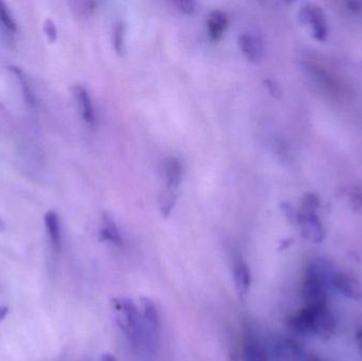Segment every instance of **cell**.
<instances>
[{
	"label": "cell",
	"instance_id": "cell-1",
	"mask_svg": "<svg viewBox=\"0 0 362 361\" xmlns=\"http://www.w3.org/2000/svg\"><path fill=\"white\" fill-rule=\"evenodd\" d=\"M112 313L120 330L124 333L133 347L140 348L146 339L144 318L137 305L131 299L118 297L112 299Z\"/></svg>",
	"mask_w": 362,
	"mask_h": 361
},
{
	"label": "cell",
	"instance_id": "cell-2",
	"mask_svg": "<svg viewBox=\"0 0 362 361\" xmlns=\"http://www.w3.org/2000/svg\"><path fill=\"white\" fill-rule=\"evenodd\" d=\"M302 300L305 303V307L319 309L327 307L329 294H327V282L323 273L317 268V265L308 266L300 288Z\"/></svg>",
	"mask_w": 362,
	"mask_h": 361
},
{
	"label": "cell",
	"instance_id": "cell-3",
	"mask_svg": "<svg viewBox=\"0 0 362 361\" xmlns=\"http://www.w3.org/2000/svg\"><path fill=\"white\" fill-rule=\"evenodd\" d=\"M310 309L312 312L313 335L325 343L331 341L337 330V324L329 307Z\"/></svg>",
	"mask_w": 362,
	"mask_h": 361
},
{
	"label": "cell",
	"instance_id": "cell-4",
	"mask_svg": "<svg viewBox=\"0 0 362 361\" xmlns=\"http://www.w3.org/2000/svg\"><path fill=\"white\" fill-rule=\"evenodd\" d=\"M299 16L302 23L310 30L317 40H323L327 37V20L320 8L314 4H306L300 10Z\"/></svg>",
	"mask_w": 362,
	"mask_h": 361
},
{
	"label": "cell",
	"instance_id": "cell-5",
	"mask_svg": "<svg viewBox=\"0 0 362 361\" xmlns=\"http://www.w3.org/2000/svg\"><path fill=\"white\" fill-rule=\"evenodd\" d=\"M297 220L304 239L315 244L322 243L325 237V230L315 212L301 211L297 216Z\"/></svg>",
	"mask_w": 362,
	"mask_h": 361
},
{
	"label": "cell",
	"instance_id": "cell-6",
	"mask_svg": "<svg viewBox=\"0 0 362 361\" xmlns=\"http://www.w3.org/2000/svg\"><path fill=\"white\" fill-rule=\"evenodd\" d=\"M332 282L342 296L353 301L362 300V284L356 278L346 273H336L332 277Z\"/></svg>",
	"mask_w": 362,
	"mask_h": 361
},
{
	"label": "cell",
	"instance_id": "cell-7",
	"mask_svg": "<svg viewBox=\"0 0 362 361\" xmlns=\"http://www.w3.org/2000/svg\"><path fill=\"white\" fill-rule=\"evenodd\" d=\"M274 355L279 361H303V349L298 341L291 338L282 339L274 347Z\"/></svg>",
	"mask_w": 362,
	"mask_h": 361
},
{
	"label": "cell",
	"instance_id": "cell-8",
	"mask_svg": "<svg viewBox=\"0 0 362 361\" xmlns=\"http://www.w3.org/2000/svg\"><path fill=\"white\" fill-rule=\"evenodd\" d=\"M238 46L243 54L249 61H257L264 55V42L259 36L252 33H243L238 37Z\"/></svg>",
	"mask_w": 362,
	"mask_h": 361
},
{
	"label": "cell",
	"instance_id": "cell-9",
	"mask_svg": "<svg viewBox=\"0 0 362 361\" xmlns=\"http://www.w3.org/2000/svg\"><path fill=\"white\" fill-rule=\"evenodd\" d=\"M233 278L238 297H240V299H242V300H245L247 295H248L249 290H250L252 277H251L250 268H249L247 263L244 262L242 259H238V260L234 262Z\"/></svg>",
	"mask_w": 362,
	"mask_h": 361
},
{
	"label": "cell",
	"instance_id": "cell-10",
	"mask_svg": "<svg viewBox=\"0 0 362 361\" xmlns=\"http://www.w3.org/2000/svg\"><path fill=\"white\" fill-rule=\"evenodd\" d=\"M140 303H141L142 318H144V324L148 329V332L152 333L153 337L158 336L160 331V316L156 304L148 297H142L140 299Z\"/></svg>",
	"mask_w": 362,
	"mask_h": 361
},
{
	"label": "cell",
	"instance_id": "cell-11",
	"mask_svg": "<svg viewBox=\"0 0 362 361\" xmlns=\"http://www.w3.org/2000/svg\"><path fill=\"white\" fill-rule=\"evenodd\" d=\"M287 324L295 334L300 336H310L313 335L312 312L308 307H304L288 318Z\"/></svg>",
	"mask_w": 362,
	"mask_h": 361
},
{
	"label": "cell",
	"instance_id": "cell-12",
	"mask_svg": "<svg viewBox=\"0 0 362 361\" xmlns=\"http://www.w3.org/2000/svg\"><path fill=\"white\" fill-rule=\"evenodd\" d=\"M74 95L85 122L93 126L95 124V114L88 91L82 85H76L74 88Z\"/></svg>",
	"mask_w": 362,
	"mask_h": 361
},
{
	"label": "cell",
	"instance_id": "cell-13",
	"mask_svg": "<svg viewBox=\"0 0 362 361\" xmlns=\"http://www.w3.org/2000/svg\"><path fill=\"white\" fill-rule=\"evenodd\" d=\"M228 16L221 10H215L209 15L206 20L209 36L213 42H218L223 37L228 27Z\"/></svg>",
	"mask_w": 362,
	"mask_h": 361
},
{
	"label": "cell",
	"instance_id": "cell-14",
	"mask_svg": "<svg viewBox=\"0 0 362 361\" xmlns=\"http://www.w3.org/2000/svg\"><path fill=\"white\" fill-rule=\"evenodd\" d=\"M165 184L168 189L175 190L180 186L182 178V165L176 157H169L163 163Z\"/></svg>",
	"mask_w": 362,
	"mask_h": 361
},
{
	"label": "cell",
	"instance_id": "cell-15",
	"mask_svg": "<svg viewBox=\"0 0 362 361\" xmlns=\"http://www.w3.org/2000/svg\"><path fill=\"white\" fill-rule=\"evenodd\" d=\"M100 239L102 241L110 242V243L115 244V245H121L122 244V237H121L118 226H117L112 216L107 213V212H104L103 215H102Z\"/></svg>",
	"mask_w": 362,
	"mask_h": 361
},
{
	"label": "cell",
	"instance_id": "cell-16",
	"mask_svg": "<svg viewBox=\"0 0 362 361\" xmlns=\"http://www.w3.org/2000/svg\"><path fill=\"white\" fill-rule=\"evenodd\" d=\"M45 226L53 248L59 251L62 247L61 225L59 218L54 211H48L45 215Z\"/></svg>",
	"mask_w": 362,
	"mask_h": 361
},
{
	"label": "cell",
	"instance_id": "cell-17",
	"mask_svg": "<svg viewBox=\"0 0 362 361\" xmlns=\"http://www.w3.org/2000/svg\"><path fill=\"white\" fill-rule=\"evenodd\" d=\"M244 361H269L263 345L255 337L247 336L244 343Z\"/></svg>",
	"mask_w": 362,
	"mask_h": 361
},
{
	"label": "cell",
	"instance_id": "cell-18",
	"mask_svg": "<svg viewBox=\"0 0 362 361\" xmlns=\"http://www.w3.org/2000/svg\"><path fill=\"white\" fill-rule=\"evenodd\" d=\"M8 70L16 76L17 80L21 83V91H23V99H25V103L31 106V107H34L35 106V99H34V95L32 93L31 87H30L27 78L23 76V72L18 67H14V66L8 67Z\"/></svg>",
	"mask_w": 362,
	"mask_h": 361
},
{
	"label": "cell",
	"instance_id": "cell-19",
	"mask_svg": "<svg viewBox=\"0 0 362 361\" xmlns=\"http://www.w3.org/2000/svg\"><path fill=\"white\" fill-rule=\"evenodd\" d=\"M125 33H127V25L123 21H119L115 25L112 32V46L118 54H123L125 50Z\"/></svg>",
	"mask_w": 362,
	"mask_h": 361
},
{
	"label": "cell",
	"instance_id": "cell-20",
	"mask_svg": "<svg viewBox=\"0 0 362 361\" xmlns=\"http://www.w3.org/2000/svg\"><path fill=\"white\" fill-rule=\"evenodd\" d=\"M176 203V191L168 189L161 193L159 197V206H160V211L163 216L168 218L174 209Z\"/></svg>",
	"mask_w": 362,
	"mask_h": 361
},
{
	"label": "cell",
	"instance_id": "cell-21",
	"mask_svg": "<svg viewBox=\"0 0 362 361\" xmlns=\"http://www.w3.org/2000/svg\"><path fill=\"white\" fill-rule=\"evenodd\" d=\"M0 23L4 25L6 31L11 32V33H14V32L16 31V23L13 20L12 16H11L10 13H8L6 4L2 1H0Z\"/></svg>",
	"mask_w": 362,
	"mask_h": 361
},
{
	"label": "cell",
	"instance_id": "cell-22",
	"mask_svg": "<svg viewBox=\"0 0 362 361\" xmlns=\"http://www.w3.org/2000/svg\"><path fill=\"white\" fill-rule=\"evenodd\" d=\"M44 31L50 42H55L57 40V28H55L54 23L50 19H47L46 23H45Z\"/></svg>",
	"mask_w": 362,
	"mask_h": 361
},
{
	"label": "cell",
	"instance_id": "cell-23",
	"mask_svg": "<svg viewBox=\"0 0 362 361\" xmlns=\"http://www.w3.org/2000/svg\"><path fill=\"white\" fill-rule=\"evenodd\" d=\"M176 4H177L178 8L185 14H192L196 8V4L192 0H180L176 2Z\"/></svg>",
	"mask_w": 362,
	"mask_h": 361
},
{
	"label": "cell",
	"instance_id": "cell-24",
	"mask_svg": "<svg viewBox=\"0 0 362 361\" xmlns=\"http://www.w3.org/2000/svg\"><path fill=\"white\" fill-rule=\"evenodd\" d=\"M355 341H356L357 347L362 355V328L357 330L356 334H355Z\"/></svg>",
	"mask_w": 362,
	"mask_h": 361
},
{
	"label": "cell",
	"instance_id": "cell-25",
	"mask_svg": "<svg viewBox=\"0 0 362 361\" xmlns=\"http://www.w3.org/2000/svg\"><path fill=\"white\" fill-rule=\"evenodd\" d=\"M101 361H117V358L112 354L104 353L101 356Z\"/></svg>",
	"mask_w": 362,
	"mask_h": 361
},
{
	"label": "cell",
	"instance_id": "cell-26",
	"mask_svg": "<svg viewBox=\"0 0 362 361\" xmlns=\"http://www.w3.org/2000/svg\"><path fill=\"white\" fill-rule=\"evenodd\" d=\"M8 309L6 307H0V321L1 320H4V318H6V316L8 315Z\"/></svg>",
	"mask_w": 362,
	"mask_h": 361
},
{
	"label": "cell",
	"instance_id": "cell-27",
	"mask_svg": "<svg viewBox=\"0 0 362 361\" xmlns=\"http://www.w3.org/2000/svg\"><path fill=\"white\" fill-rule=\"evenodd\" d=\"M291 243H293V242H291V239H287V241L282 242V243H281L280 249H286V248L289 247V245H291Z\"/></svg>",
	"mask_w": 362,
	"mask_h": 361
},
{
	"label": "cell",
	"instance_id": "cell-28",
	"mask_svg": "<svg viewBox=\"0 0 362 361\" xmlns=\"http://www.w3.org/2000/svg\"><path fill=\"white\" fill-rule=\"evenodd\" d=\"M303 361H322V360H321L320 358L318 357V356L308 355V356H306L305 358H304Z\"/></svg>",
	"mask_w": 362,
	"mask_h": 361
}]
</instances>
